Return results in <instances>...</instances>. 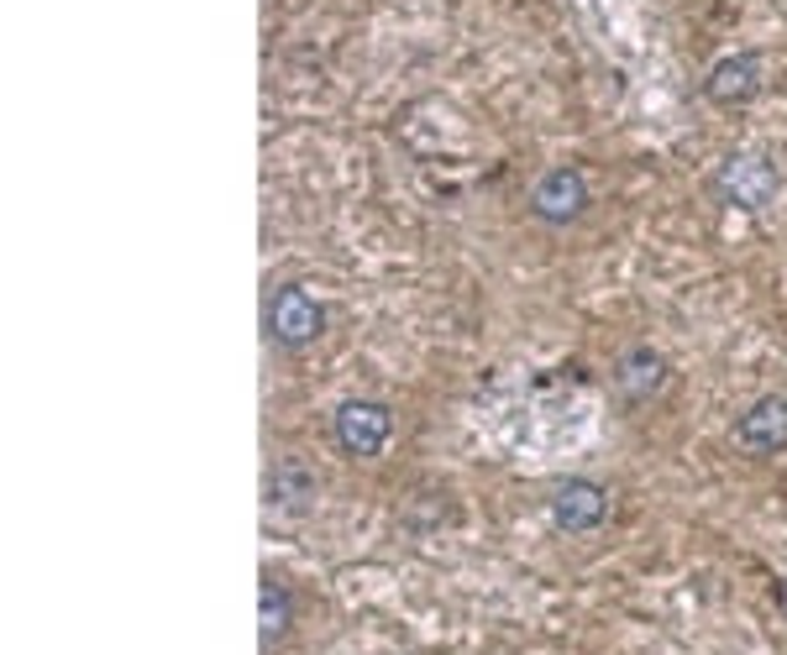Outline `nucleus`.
<instances>
[{"mask_svg":"<svg viewBox=\"0 0 787 655\" xmlns=\"http://www.w3.org/2000/svg\"><path fill=\"white\" fill-rule=\"evenodd\" d=\"M263 336L278 352H304V347H315L326 336V304L304 284H278L263 299Z\"/></svg>","mask_w":787,"mask_h":655,"instance_id":"f257e3e1","label":"nucleus"},{"mask_svg":"<svg viewBox=\"0 0 787 655\" xmlns=\"http://www.w3.org/2000/svg\"><path fill=\"white\" fill-rule=\"evenodd\" d=\"M714 200L725 210H740V215H761V210L777 200V189H783V179H777V168L766 163V158H757V152H735V158H725L720 168H714Z\"/></svg>","mask_w":787,"mask_h":655,"instance_id":"f03ea898","label":"nucleus"},{"mask_svg":"<svg viewBox=\"0 0 787 655\" xmlns=\"http://www.w3.org/2000/svg\"><path fill=\"white\" fill-rule=\"evenodd\" d=\"M332 430H336V446L347 451V456L373 462L393 436V410L384 404V399H347V404L336 410Z\"/></svg>","mask_w":787,"mask_h":655,"instance_id":"7ed1b4c3","label":"nucleus"},{"mask_svg":"<svg viewBox=\"0 0 787 655\" xmlns=\"http://www.w3.org/2000/svg\"><path fill=\"white\" fill-rule=\"evenodd\" d=\"M588 205H594V194H588V179L577 168H546L541 179L530 184V200H525V210L541 226H573V221L588 215Z\"/></svg>","mask_w":787,"mask_h":655,"instance_id":"20e7f679","label":"nucleus"},{"mask_svg":"<svg viewBox=\"0 0 787 655\" xmlns=\"http://www.w3.org/2000/svg\"><path fill=\"white\" fill-rule=\"evenodd\" d=\"M546 514L562 536H588L609 519V493L594 477H562L551 493H546Z\"/></svg>","mask_w":787,"mask_h":655,"instance_id":"39448f33","label":"nucleus"},{"mask_svg":"<svg viewBox=\"0 0 787 655\" xmlns=\"http://www.w3.org/2000/svg\"><path fill=\"white\" fill-rule=\"evenodd\" d=\"M735 446L746 456H772L787 446V393H761L757 404H746V415L735 419Z\"/></svg>","mask_w":787,"mask_h":655,"instance_id":"423d86ee","label":"nucleus"},{"mask_svg":"<svg viewBox=\"0 0 787 655\" xmlns=\"http://www.w3.org/2000/svg\"><path fill=\"white\" fill-rule=\"evenodd\" d=\"M666 383H672V367L657 347H630L614 362V388L625 404H651V399H662Z\"/></svg>","mask_w":787,"mask_h":655,"instance_id":"0eeeda50","label":"nucleus"},{"mask_svg":"<svg viewBox=\"0 0 787 655\" xmlns=\"http://www.w3.org/2000/svg\"><path fill=\"white\" fill-rule=\"evenodd\" d=\"M766 68H761V53H729V59H720L714 68H709V79H703V95L714 100V105H725V111H735V105H751L761 95V79Z\"/></svg>","mask_w":787,"mask_h":655,"instance_id":"6e6552de","label":"nucleus"},{"mask_svg":"<svg viewBox=\"0 0 787 655\" xmlns=\"http://www.w3.org/2000/svg\"><path fill=\"white\" fill-rule=\"evenodd\" d=\"M268 504L278 508V514H304V508L315 504V493H321V477L304 467L300 456H278L268 467Z\"/></svg>","mask_w":787,"mask_h":655,"instance_id":"1a4fd4ad","label":"nucleus"},{"mask_svg":"<svg viewBox=\"0 0 787 655\" xmlns=\"http://www.w3.org/2000/svg\"><path fill=\"white\" fill-rule=\"evenodd\" d=\"M289 625H295V597L278 577H263L258 582V634H263V645H278L289 634Z\"/></svg>","mask_w":787,"mask_h":655,"instance_id":"9d476101","label":"nucleus"}]
</instances>
